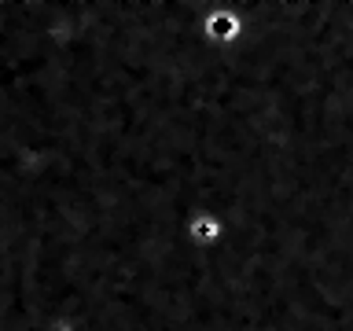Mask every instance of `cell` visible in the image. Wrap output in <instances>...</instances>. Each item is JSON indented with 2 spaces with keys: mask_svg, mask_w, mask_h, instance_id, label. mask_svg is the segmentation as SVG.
<instances>
[{
  "mask_svg": "<svg viewBox=\"0 0 353 331\" xmlns=\"http://www.w3.org/2000/svg\"><path fill=\"white\" fill-rule=\"evenodd\" d=\"M203 33H206L210 44H221V48L236 44V41L243 37V19H239V11L232 8V4H217V8L206 15V22H203Z\"/></svg>",
  "mask_w": 353,
  "mask_h": 331,
  "instance_id": "6da1fadb",
  "label": "cell"
},
{
  "mask_svg": "<svg viewBox=\"0 0 353 331\" xmlns=\"http://www.w3.org/2000/svg\"><path fill=\"white\" fill-rule=\"evenodd\" d=\"M184 236L192 247H217L225 239V221H221V214H192V221L184 225Z\"/></svg>",
  "mask_w": 353,
  "mask_h": 331,
  "instance_id": "7a4b0ae2",
  "label": "cell"
}]
</instances>
